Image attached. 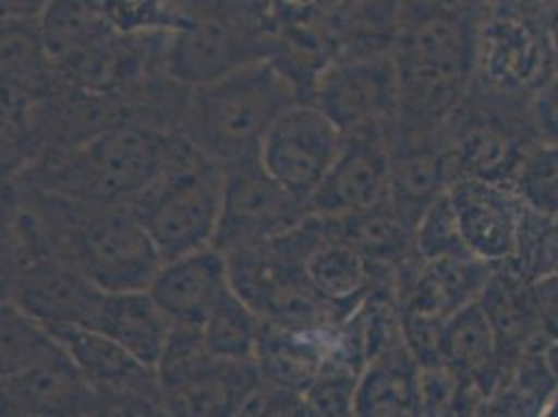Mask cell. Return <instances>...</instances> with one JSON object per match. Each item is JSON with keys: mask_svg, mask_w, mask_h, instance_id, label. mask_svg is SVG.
Masks as SVG:
<instances>
[{"mask_svg": "<svg viewBox=\"0 0 558 417\" xmlns=\"http://www.w3.org/2000/svg\"><path fill=\"white\" fill-rule=\"evenodd\" d=\"M390 199V139L354 136L313 192V215L342 219Z\"/></svg>", "mask_w": 558, "mask_h": 417, "instance_id": "16", "label": "cell"}, {"mask_svg": "<svg viewBox=\"0 0 558 417\" xmlns=\"http://www.w3.org/2000/svg\"><path fill=\"white\" fill-rule=\"evenodd\" d=\"M223 163L182 132H171L157 178L130 205L165 261L213 247L221 201Z\"/></svg>", "mask_w": 558, "mask_h": 417, "instance_id": "5", "label": "cell"}, {"mask_svg": "<svg viewBox=\"0 0 558 417\" xmlns=\"http://www.w3.org/2000/svg\"><path fill=\"white\" fill-rule=\"evenodd\" d=\"M68 348L73 364L96 396L102 414L159 416L165 414L159 373L144 366L107 334L86 325H47Z\"/></svg>", "mask_w": 558, "mask_h": 417, "instance_id": "12", "label": "cell"}, {"mask_svg": "<svg viewBox=\"0 0 558 417\" xmlns=\"http://www.w3.org/2000/svg\"><path fill=\"white\" fill-rule=\"evenodd\" d=\"M512 188L523 203L546 219L558 215V142L539 140L519 165Z\"/></svg>", "mask_w": 558, "mask_h": 417, "instance_id": "27", "label": "cell"}, {"mask_svg": "<svg viewBox=\"0 0 558 417\" xmlns=\"http://www.w3.org/2000/svg\"><path fill=\"white\" fill-rule=\"evenodd\" d=\"M230 288L228 255L217 247H207L165 261L148 290L173 324L203 327Z\"/></svg>", "mask_w": 558, "mask_h": 417, "instance_id": "18", "label": "cell"}, {"mask_svg": "<svg viewBox=\"0 0 558 417\" xmlns=\"http://www.w3.org/2000/svg\"><path fill=\"white\" fill-rule=\"evenodd\" d=\"M444 140L452 180L469 176L512 184L542 136L532 100L492 93L473 82L463 105L446 121Z\"/></svg>", "mask_w": 558, "mask_h": 417, "instance_id": "6", "label": "cell"}, {"mask_svg": "<svg viewBox=\"0 0 558 417\" xmlns=\"http://www.w3.org/2000/svg\"><path fill=\"white\" fill-rule=\"evenodd\" d=\"M440 361L480 386L486 401L502 384L494 330L480 299L469 302L444 325Z\"/></svg>", "mask_w": 558, "mask_h": 417, "instance_id": "22", "label": "cell"}, {"mask_svg": "<svg viewBox=\"0 0 558 417\" xmlns=\"http://www.w3.org/2000/svg\"><path fill=\"white\" fill-rule=\"evenodd\" d=\"M557 386L558 380L546 364L544 347L532 348L492 393L482 416H544Z\"/></svg>", "mask_w": 558, "mask_h": 417, "instance_id": "25", "label": "cell"}, {"mask_svg": "<svg viewBox=\"0 0 558 417\" xmlns=\"http://www.w3.org/2000/svg\"><path fill=\"white\" fill-rule=\"evenodd\" d=\"M347 140L319 105L299 100L271 126L258 157L279 184L308 203Z\"/></svg>", "mask_w": 558, "mask_h": 417, "instance_id": "13", "label": "cell"}, {"mask_svg": "<svg viewBox=\"0 0 558 417\" xmlns=\"http://www.w3.org/2000/svg\"><path fill=\"white\" fill-rule=\"evenodd\" d=\"M169 134L134 119L117 121L90 139L45 148L4 186L132 205L157 178Z\"/></svg>", "mask_w": 558, "mask_h": 417, "instance_id": "2", "label": "cell"}, {"mask_svg": "<svg viewBox=\"0 0 558 417\" xmlns=\"http://www.w3.org/2000/svg\"><path fill=\"white\" fill-rule=\"evenodd\" d=\"M331 222L373 265L396 270L415 255V230L396 211L390 199L363 213Z\"/></svg>", "mask_w": 558, "mask_h": 417, "instance_id": "23", "label": "cell"}, {"mask_svg": "<svg viewBox=\"0 0 558 417\" xmlns=\"http://www.w3.org/2000/svg\"><path fill=\"white\" fill-rule=\"evenodd\" d=\"M482 17L402 9L395 55L398 123L442 130L475 82L477 25Z\"/></svg>", "mask_w": 558, "mask_h": 417, "instance_id": "3", "label": "cell"}, {"mask_svg": "<svg viewBox=\"0 0 558 417\" xmlns=\"http://www.w3.org/2000/svg\"><path fill=\"white\" fill-rule=\"evenodd\" d=\"M463 376L444 361L418 368V416H459Z\"/></svg>", "mask_w": 558, "mask_h": 417, "instance_id": "29", "label": "cell"}, {"mask_svg": "<svg viewBox=\"0 0 558 417\" xmlns=\"http://www.w3.org/2000/svg\"><path fill=\"white\" fill-rule=\"evenodd\" d=\"M544 416L558 417V386L557 391H555V394L550 396L548 405H546V412H544Z\"/></svg>", "mask_w": 558, "mask_h": 417, "instance_id": "35", "label": "cell"}, {"mask_svg": "<svg viewBox=\"0 0 558 417\" xmlns=\"http://www.w3.org/2000/svg\"><path fill=\"white\" fill-rule=\"evenodd\" d=\"M68 82L48 52L38 17H2V91L40 103Z\"/></svg>", "mask_w": 558, "mask_h": 417, "instance_id": "21", "label": "cell"}, {"mask_svg": "<svg viewBox=\"0 0 558 417\" xmlns=\"http://www.w3.org/2000/svg\"><path fill=\"white\" fill-rule=\"evenodd\" d=\"M299 100L296 80L267 57L187 88L178 132L226 165L258 155L271 126Z\"/></svg>", "mask_w": 558, "mask_h": 417, "instance_id": "4", "label": "cell"}, {"mask_svg": "<svg viewBox=\"0 0 558 417\" xmlns=\"http://www.w3.org/2000/svg\"><path fill=\"white\" fill-rule=\"evenodd\" d=\"M544 357H546V364L553 371V376L558 380V341H548L544 345Z\"/></svg>", "mask_w": 558, "mask_h": 417, "instance_id": "34", "label": "cell"}, {"mask_svg": "<svg viewBox=\"0 0 558 417\" xmlns=\"http://www.w3.org/2000/svg\"><path fill=\"white\" fill-rule=\"evenodd\" d=\"M24 203L48 251L105 293L148 290L165 263L134 208L4 186Z\"/></svg>", "mask_w": 558, "mask_h": 417, "instance_id": "1", "label": "cell"}, {"mask_svg": "<svg viewBox=\"0 0 558 417\" xmlns=\"http://www.w3.org/2000/svg\"><path fill=\"white\" fill-rule=\"evenodd\" d=\"M315 217V234L304 255V276L313 293L342 324L367 299L381 265H373L331 219Z\"/></svg>", "mask_w": 558, "mask_h": 417, "instance_id": "17", "label": "cell"}, {"mask_svg": "<svg viewBox=\"0 0 558 417\" xmlns=\"http://www.w3.org/2000/svg\"><path fill=\"white\" fill-rule=\"evenodd\" d=\"M38 20L54 63L70 59L116 29L107 0H50Z\"/></svg>", "mask_w": 558, "mask_h": 417, "instance_id": "24", "label": "cell"}, {"mask_svg": "<svg viewBox=\"0 0 558 417\" xmlns=\"http://www.w3.org/2000/svg\"><path fill=\"white\" fill-rule=\"evenodd\" d=\"M418 361L404 338L367 359L354 401V416H418Z\"/></svg>", "mask_w": 558, "mask_h": 417, "instance_id": "20", "label": "cell"}, {"mask_svg": "<svg viewBox=\"0 0 558 417\" xmlns=\"http://www.w3.org/2000/svg\"><path fill=\"white\" fill-rule=\"evenodd\" d=\"M223 201L213 240L223 253L296 230L313 213L269 174L258 155L223 165Z\"/></svg>", "mask_w": 558, "mask_h": 417, "instance_id": "11", "label": "cell"}, {"mask_svg": "<svg viewBox=\"0 0 558 417\" xmlns=\"http://www.w3.org/2000/svg\"><path fill=\"white\" fill-rule=\"evenodd\" d=\"M446 190L469 253L527 279L537 238L548 219L527 207L512 184L463 176Z\"/></svg>", "mask_w": 558, "mask_h": 417, "instance_id": "8", "label": "cell"}, {"mask_svg": "<svg viewBox=\"0 0 558 417\" xmlns=\"http://www.w3.org/2000/svg\"><path fill=\"white\" fill-rule=\"evenodd\" d=\"M544 276H558V215L544 226L527 267V279Z\"/></svg>", "mask_w": 558, "mask_h": 417, "instance_id": "32", "label": "cell"}, {"mask_svg": "<svg viewBox=\"0 0 558 417\" xmlns=\"http://www.w3.org/2000/svg\"><path fill=\"white\" fill-rule=\"evenodd\" d=\"M557 63V48L546 25L511 2L486 9L477 25L475 84L534 103Z\"/></svg>", "mask_w": 558, "mask_h": 417, "instance_id": "9", "label": "cell"}, {"mask_svg": "<svg viewBox=\"0 0 558 417\" xmlns=\"http://www.w3.org/2000/svg\"><path fill=\"white\" fill-rule=\"evenodd\" d=\"M267 57L271 52L265 43L244 25L201 20L167 34L165 68L171 80L194 88Z\"/></svg>", "mask_w": 558, "mask_h": 417, "instance_id": "15", "label": "cell"}, {"mask_svg": "<svg viewBox=\"0 0 558 417\" xmlns=\"http://www.w3.org/2000/svg\"><path fill=\"white\" fill-rule=\"evenodd\" d=\"M50 0H0L2 17H40Z\"/></svg>", "mask_w": 558, "mask_h": 417, "instance_id": "33", "label": "cell"}, {"mask_svg": "<svg viewBox=\"0 0 558 417\" xmlns=\"http://www.w3.org/2000/svg\"><path fill=\"white\" fill-rule=\"evenodd\" d=\"M167 416H240L260 384L256 361H232L213 355L203 327L175 325L159 364Z\"/></svg>", "mask_w": 558, "mask_h": 417, "instance_id": "7", "label": "cell"}, {"mask_svg": "<svg viewBox=\"0 0 558 417\" xmlns=\"http://www.w3.org/2000/svg\"><path fill=\"white\" fill-rule=\"evenodd\" d=\"M313 103L333 119L347 139H390L400 117L392 48L359 50L331 61L315 78Z\"/></svg>", "mask_w": 558, "mask_h": 417, "instance_id": "10", "label": "cell"}, {"mask_svg": "<svg viewBox=\"0 0 558 417\" xmlns=\"http://www.w3.org/2000/svg\"><path fill=\"white\" fill-rule=\"evenodd\" d=\"M415 255L421 259L473 257L466 249L448 190L423 213L415 228Z\"/></svg>", "mask_w": 558, "mask_h": 417, "instance_id": "28", "label": "cell"}, {"mask_svg": "<svg viewBox=\"0 0 558 417\" xmlns=\"http://www.w3.org/2000/svg\"><path fill=\"white\" fill-rule=\"evenodd\" d=\"M532 107L542 140L558 142V63L548 82L535 94Z\"/></svg>", "mask_w": 558, "mask_h": 417, "instance_id": "31", "label": "cell"}, {"mask_svg": "<svg viewBox=\"0 0 558 417\" xmlns=\"http://www.w3.org/2000/svg\"><path fill=\"white\" fill-rule=\"evenodd\" d=\"M93 327L144 366L159 370L175 324L150 290H125L105 295Z\"/></svg>", "mask_w": 558, "mask_h": 417, "instance_id": "19", "label": "cell"}, {"mask_svg": "<svg viewBox=\"0 0 558 417\" xmlns=\"http://www.w3.org/2000/svg\"><path fill=\"white\" fill-rule=\"evenodd\" d=\"M265 320L230 288L203 324V338L213 355L232 361H256Z\"/></svg>", "mask_w": 558, "mask_h": 417, "instance_id": "26", "label": "cell"}, {"mask_svg": "<svg viewBox=\"0 0 558 417\" xmlns=\"http://www.w3.org/2000/svg\"><path fill=\"white\" fill-rule=\"evenodd\" d=\"M0 386L2 416H102L100 398L59 341L22 370L2 373Z\"/></svg>", "mask_w": 558, "mask_h": 417, "instance_id": "14", "label": "cell"}, {"mask_svg": "<svg viewBox=\"0 0 558 417\" xmlns=\"http://www.w3.org/2000/svg\"><path fill=\"white\" fill-rule=\"evenodd\" d=\"M530 293L542 336L558 341V276L530 279Z\"/></svg>", "mask_w": 558, "mask_h": 417, "instance_id": "30", "label": "cell"}]
</instances>
